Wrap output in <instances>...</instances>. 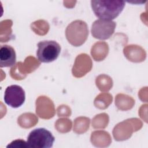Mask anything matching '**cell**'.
<instances>
[{"label": "cell", "mask_w": 148, "mask_h": 148, "mask_svg": "<svg viewBox=\"0 0 148 148\" xmlns=\"http://www.w3.org/2000/svg\"><path fill=\"white\" fill-rule=\"evenodd\" d=\"M91 6L95 15L99 19L112 20L123 11L125 6L123 1H91Z\"/></svg>", "instance_id": "obj_1"}, {"label": "cell", "mask_w": 148, "mask_h": 148, "mask_svg": "<svg viewBox=\"0 0 148 148\" xmlns=\"http://www.w3.org/2000/svg\"><path fill=\"white\" fill-rule=\"evenodd\" d=\"M55 138L52 134L44 128L33 130L27 137V145L31 148H50L53 145Z\"/></svg>", "instance_id": "obj_2"}, {"label": "cell", "mask_w": 148, "mask_h": 148, "mask_svg": "<svg viewBox=\"0 0 148 148\" xmlns=\"http://www.w3.org/2000/svg\"><path fill=\"white\" fill-rule=\"evenodd\" d=\"M65 34L66 39L71 45L79 46L87 39L88 29L84 21L76 20L68 25Z\"/></svg>", "instance_id": "obj_3"}, {"label": "cell", "mask_w": 148, "mask_h": 148, "mask_svg": "<svg viewBox=\"0 0 148 148\" xmlns=\"http://www.w3.org/2000/svg\"><path fill=\"white\" fill-rule=\"evenodd\" d=\"M36 56L42 62H51L56 60L61 52L60 45L54 40H43L37 45Z\"/></svg>", "instance_id": "obj_4"}, {"label": "cell", "mask_w": 148, "mask_h": 148, "mask_svg": "<svg viewBox=\"0 0 148 148\" xmlns=\"http://www.w3.org/2000/svg\"><path fill=\"white\" fill-rule=\"evenodd\" d=\"M116 26V23L112 20L98 19L92 24L91 34L96 39L106 40L113 34Z\"/></svg>", "instance_id": "obj_5"}, {"label": "cell", "mask_w": 148, "mask_h": 148, "mask_svg": "<svg viewBox=\"0 0 148 148\" xmlns=\"http://www.w3.org/2000/svg\"><path fill=\"white\" fill-rule=\"evenodd\" d=\"M3 99L5 102L9 106L17 108L21 106L25 101V91L18 85L9 86L5 91Z\"/></svg>", "instance_id": "obj_6"}, {"label": "cell", "mask_w": 148, "mask_h": 148, "mask_svg": "<svg viewBox=\"0 0 148 148\" xmlns=\"http://www.w3.org/2000/svg\"><path fill=\"white\" fill-rule=\"evenodd\" d=\"M16 61V54L14 49L9 45H5L0 48V67H10Z\"/></svg>", "instance_id": "obj_7"}, {"label": "cell", "mask_w": 148, "mask_h": 148, "mask_svg": "<svg viewBox=\"0 0 148 148\" xmlns=\"http://www.w3.org/2000/svg\"><path fill=\"white\" fill-rule=\"evenodd\" d=\"M18 147H28V145H27V142H25L23 140H21V139H17L16 140L13 141L12 142L10 143V145H8L6 146V147H18Z\"/></svg>", "instance_id": "obj_8"}]
</instances>
